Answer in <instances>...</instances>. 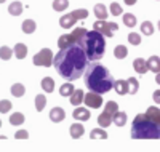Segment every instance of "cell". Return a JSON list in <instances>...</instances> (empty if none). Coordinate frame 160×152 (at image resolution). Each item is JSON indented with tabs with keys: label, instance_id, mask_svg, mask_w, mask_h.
Listing matches in <instances>:
<instances>
[{
	"label": "cell",
	"instance_id": "cb8c5ba5",
	"mask_svg": "<svg viewBox=\"0 0 160 152\" xmlns=\"http://www.w3.org/2000/svg\"><path fill=\"white\" fill-rule=\"evenodd\" d=\"M90 138L91 139H108V133L102 130V127L101 128H95V130H91Z\"/></svg>",
	"mask_w": 160,
	"mask_h": 152
},
{
	"label": "cell",
	"instance_id": "74e56055",
	"mask_svg": "<svg viewBox=\"0 0 160 152\" xmlns=\"http://www.w3.org/2000/svg\"><path fill=\"white\" fill-rule=\"evenodd\" d=\"M13 107V104L8 101V99H2L0 101V112L2 114H7V112H10V109Z\"/></svg>",
	"mask_w": 160,
	"mask_h": 152
},
{
	"label": "cell",
	"instance_id": "60d3db41",
	"mask_svg": "<svg viewBox=\"0 0 160 152\" xmlns=\"http://www.w3.org/2000/svg\"><path fill=\"white\" fill-rule=\"evenodd\" d=\"M154 101H155V104H160V90L154 91Z\"/></svg>",
	"mask_w": 160,
	"mask_h": 152
},
{
	"label": "cell",
	"instance_id": "8fae6325",
	"mask_svg": "<svg viewBox=\"0 0 160 152\" xmlns=\"http://www.w3.org/2000/svg\"><path fill=\"white\" fill-rule=\"evenodd\" d=\"M50 119H51V122H55V123L62 122V120L66 119L64 109H61V107H53V109L50 110Z\"/></svg>",
	"mask_w": 160,
	"mask_h": 152
},
{
	"label": "cell",
	"instance_id": "f546056e",
	"mask_svg": "<svg viewBox=\"0 0 160 152\" xmlns=\"http://www.w3.org/2000/svg\"><path fill=\"white\" fill-rule=\"evenodd\" d=\"M74 91H75V90H74V85H72V84H64V85H61V88H59V94H61V96H66V98H68V96H71Z\"/></svg>",
	"mask_w": 160,
	"mask_h": 152
},
{
	"label": "cell",
	"instance_id": "ba28073f",
	"mask_svg": "<svg viewBox=\"0 0 160 152\" xmlns=\"http://www.w3.org/2000/svg\"><path fill=\"white\" fill-rule=\"evenodd\" d=\"M83 103L93 109H98L99 106H102V98H101V94L99 93H95V91H90L85 94V98H83Z\"/></svg>",
	"mask_w": 160,
	"mask_h": 152
},
{
	"label": "cell",
	"instance_id": "4fadbf2b",
	"mask_svg": "<svg viewBox=\"0 0 160 152\" xmlns=\"http://www.w3.org/2000/svg\"><path fill=\"white\" fill-rule=\"evenodd\" d=\"M72 117L77 119V120H80V122H88V119H90V110L85 109V107H77L74 112H72Z\"/></svg>",
	"mask_w": 160,
	"mask_h": 152
},
{
	"label": "cell",
	"instance_id": "d4e9b609",
	"mask_svg": "<svg viewBox=\"0 0 160 152\" xmlns=\"http://www.w3.org/2000/svg\"><path fill=\"white\" fill-rule=\"evenodd\" d=\"M95 16L98 18V19H106L108 18V11H106V7L102 5V3H98V5H95Z\"/></svg>",
	"mask_w": 160,
	"mask_h": 152
},
{
	"label": "cell",
	"instance_id": "8d00e7d4",
	"mask_svg": "<svg viewBox=\"0 0 160 152\" xmlns=\"http://www.w3.org/2000/svg\"><path fill=\"white\" fill-rule=\"evenodd\" d=\"M111 13H112V16H120L123 13V8L120 7L117 2H112L111 3Z\"/></svg>",
	"mask_w": 160,
	"mask_h": 152
},
{
	"label": "cell",
	"instance_id": "ac0fdd59",
	"mask_svg": "<svg viewBox=\"0 0 160 152\" xmlns=\"http://www.w3.org/2000/svg\"><path fill=\"white\" fill-rule=\"evenodd\" d=\"M148 66H149V71L158 74L160 72V58L158 56H151L148 59Z\"/></svg>",
	"mask_w": 160,
	"mask_h": 152
},
{
	"label": "cell",
	"instance_id": "836d02e7",
	"mask_svg": "<svg viewBox=\"0 0 160 152\" xmlns=\"http://www.w3.org/2000/svg\"><path fill=\"white\" fill-rule=\"evenodd\" d=\"M141 32H142L144 35H152V34H154V26H152V23H151V21H144V23L141 24Z\"/></svg>",
	"mask_w": 160,
	"mask_h": 152
},
{
	"label": "cell",
	"instance_id": "f35d334b",
	"mask_svg": "<svg viewBox=\"0 0 160 152\" xmlns=\"http://www.w3.org/2000/svg\"><path fill=\"white\" fill-rule=\"evenodd\" d=\"M72 13H74V15L77 16V19H85V18H88V10H85V8L74 10Z\"/></svg>",
	"mask_w": 160,
	"mask_h": 152
},
{
	"label": "cell",
	"instance_id": "44dd1931",
	"mask_svg": "<svg viewBox=\"0 0 160 152\" xmlns=\"http://www.w3.org/2000/svg\"><path fill=\"white\" fill-rule=\"evenodd\" d=\"M114 56H115L117 59H125V58L128 56L127 47H125V45H117V47L114 48Z\"/></svg>",
	"mask_w": 160,
	"mask_h": 152
},
{
	"label": "cell",
	"instance_id": "ffe728a7",
	"mask_svg": "<svg viewBox=\"0 0 160 152\" xmlns=\"http://www.w3.org/2000/svg\"><path fill=\"white\" fill-rule=\"evenodd\" d=\"M21 29H22L24 34H32V32L37 29V24H35V21H32V19H26V21L22 23V26H21Z\"/></svg>",
	"mask_w": 160,
	"mask_h": 152
},
{
	"label": "cell",
	"instance_id": "f6af8a7d",
	"mask_svg": "<svg viewBox=\"0 0 160 152\" xmlns=\"http://www.w3.org/2000/svg\"><path fill=\"white\" fill-rule=\"evenodd\" d=\"M3 2H5V0H0V3H3Z\"/></svg>",
	"mask_w": 160,
	"mask_h": 152
},
{
	"label": "cell",
	"instance_id": "ee69618b",
	"mask_svg": "<svg viewBox=\"0 0 160 152\" xmlns=\"http://www.w3.org/2000/svg\"><path fill=\"white\" fill-rule=\"evenodd\" d=\"M158 31H160V21H158Z\"/></svg>",
	"mask_w": 160,
	"mask_h": 152
},
{
	"label": "cell",
	"instance_id": "7402d4cb",
	"mask_svg": "<svg viewBox=\"0 0 160 152\" xmlns=\"http://www.w3.org/2000/svg\"><path fill=\"white\" fill-rule=\"evenodd\" d=\"M42 88L45 93H53V90H55V80L51 77H45L42 80Z\"/></svg>",
	"mask_w": 160,
	"mask_h": 152
},
{
	"label": "cell",
	"instance_id": "9c48e42d",
	"mask_svg": "<svg viewBox=\"0 0 160 152\" xmlns=\"http://www.w3.org/2000/svg\"><path fill=\"white\" fill-rule=\"evenodd\" d=\"M78 40H77V37L74 35V32L72 34H66V35H61L59 38H58V47H59V50L61 48H66V47H71V45H74V43H77Z\"/></svg>",
	"mask_w": 160,
	"mask_h": 152
},
{
	"label": "cell",
	"instance_id": "d6986e66",
	"mask_svg": "<svg viewBox=\"0 0 160 152\" xmlns=\"http://www.w3.org/2000/svg\"><path fill=\"white\" fill-rule=\"evenodd\" d=\"M8 13H10L11 16H19L21 13H22V3H21V2H13V3H10Z\"/></svg>",
	"mask_w": 160,
	"mask_h": 152
},
{
	"label": "cell",
	"instance_id": "9a60e30c",
	"mask_svg": "<svg viewBox=\"0 0 160 152\" xmlns=\"http://www.w3.org/2000/svg\"><path fill=\"white\" fill-rule=\"evenodd\" d=\"M85 133V128L82 123H72V127H71V136L74 138V139H78V138H82Z\"/></svg>",
	"mask_w": 160,
	"mask_h": 152
},
{
	"label": "cell",
	"instance_id": "bcb514c9",
	"mask_svg": "<svg viewBox=\"0 0 160 152\" xmlns=\"http://www.w3.org/2000/svg\"><path fill=\"white\" fill-rule=\"evenodd\" d=\"M0 127H2V120H0Z\"/></svg>",
	"mask_w": 160,
	"mask_h": 152
},
{
	"label": "cell",
	"instance_id": "2e32d148",
	"mask_svg": "<svg viewBox=\"0 0 160 152\" xmlns=\"http://www.w3.org/2000/svg\"><path fill=\"white\" fill-rule=\"evenodd\" d=\"M69 98H71V104H72V106H80V104L83 103L85 94H83L82 90H75V91L69 96Z\"/></svg>",
	"mask_w": 160,
	"mask_h": 152
},
{
	"label": "cell",
	"instance_id": "e575fe53",
	"mask_svg": "<svg viewBox=\"0 0 160 152\" xmlns=\"http://www.w3.org/2000/svg\"><path fill=\"white\" fill-rule=\"evenodd\" d=\"M123 24L128 26V27H135V26H136V16L131 15V13H125V16H123Z\"/></svg>",
	"mask_w": 160,
	"mask_h": 152
},
{
	"label": "cell",
	"instance_id": "7bdbcfd3",
	"mask_svg": "<svg viewBox=\"0 0 160 152\" xmlns=\"http://www.w3.org/2000/svg\"><path fill=\"white\" fill-rule=\"evenodd\" d=\"M155 82H157V84H158V85H160V72H158V74H157V77H155Z\"/></svg>",
	"mask_w": 160,
	"mask_h": 152
},
{
	"label": "cell",
	"instance_id": "3957f363",
	"mask_svg": "<svg viewBox=\"0 0 160 152\" xmlns=\"http://www.w3.org/2000/svg\"><path fill=\"white\" fill-rule=\"evenodd\" d=\"M133 139H160V123L154 122L148 114H138L131 125Z\"/></svg>",
	"mask_w": 160,
	"mask_h": 152
},
{
	"label": "cell",
	"instance_id": "d6a6232c",
	"mask_svg": "<svg viewBox=\"0 0 160 152\" xmlns=\"http://www.w3.org/2000/svg\"><path fill=\"white\" fill-rule=\"evenodd\" d=\"M68 7H69L68 0H55V2H53V10L55 11H64Z\"/></svg>",
	"mask_w": 160,
	"mask_h": 152
},
{
	"label": "cell",
	"instance_id": "8992f818",
	"mask_svg": "<svg viewBox=\"0 0 160 152\" xmlns=\"http://www.w3.org/2000/svg\"><path fill=\"white\" fill-rule=\"evenodd\" d=\"M93 29L101 32L104 37H112L114 32L118 29V24L117 23H106L104 19H98L95 24H93Z\"/></svg>",
	"mask_w": 160,
	"mask_h": 152
},
{
	"label": "cell",
	"instance_id": "4dcf8cb0",
	"mask_svg": "<svg viewBox=\"0 0 160 152\" xmlns=\"http://www.w3.org/2000/svg\"><path fill=\"white\" fill-rule=\"evenodd\" d=\"M11 93H13V96H16V98H21V96H24V93H26V88H24L22 84H15L11 87Z\"/></svg>",
	"mask_w": 160,
	"mask_h": 152
},
{
	"label": "cell",
	"instance_id": "b9f144b4",
	"mask_svg": "<svg viewBox=\"0 0 160 152\" xmlns=\"http://www.w3.org/2000/svg\"><path fill=\"white\" fill-rule=\"evenodd\" d=\"M125 3L131 7V5H135V3H136V0H125Z\"/></svg>",
	"mask_w": 160,
	"mask_h": 152
},
{
	"label": "cell",
	"instance_id": "5bb4252c",
	"mask_svg": "<svg viewBox=\"0 0 160 152\" xmlns=\"http://www.w3.org/2000/svg\"><path fill=\"white\" fill-rule=\"evenodd\" d=\"M112 88L115 90L117 94H125V93H128V82L127 80H115Z\"/></svg>",
	"mask_w": 160,
	"mask_h": 152
},
{
	"label": "cell",
	"instance_id": "6da1fadb",
	"mask_svg": "<svg viewBox=\"0 0 160 152\" xmlns=\"http://www.w3.org/2000/svg\"><path fill=\"white\" fill-rule=\"evenodd\" d=\"M88 61L83 42H77L71 47L61 48L55 56L53 66L64 80H77L85 74Z\"/></svg>",
	"mask_w": 160,
	"mask_h": 152
},
{
	"label": "cell",
	"instance_id": "d590c367",
	"mask_svg": "<svg viewBox=\"0 0 160 152\" xmlns=\"http://www.w3.org/2000/svg\"><path fill=\"white\" fill-rule=\"evenodd\" d=\"M128 42H130L131 45H139V43H141V35L136 34V32H130V34H128Z\"/></svg>",
	"mask_w": 160,
	"mask_h": 152
},
{
	"label": "cell",
	"instance_id": "f1b7e54d",
	"mask_svg": "<svg viewBox=\"0 0 160 152\" xmlns=\"http://www.w3.org/2000/svg\"><path fill=\"white\" fill-rule=\"evenodd\" d=\"M8 120H10L11 125H16V127H18V125H22V122H24L26 119H24V115H22L21 112H15V114L10 115Z\"/></svg>",
	"mask_w": 160,
	"mask_h": 152
},
{
	"label": "cell",
	"instance_id": "5b68a950",
	"mask_svg": "<svg viewBox=\"0 0 160 152\" xmlns=\"http://www.w3.org/2000/svg\"><path fill=\"white\" fill-rule=\"evenodd\" d=\"M118 110V106L115 101H108L104 106V112L98 117V123H99V127L102 128H108L111 123H112V119H114V114Z\"/></svg>",
	"mask_w": 160,
	"mask_h": 152
},
{
	"label": "cell",
	"instance_id": "1f68e13d",
	"mask_svg": "<svg viewBox=\"0 0 160 152\" xmlns=\"http://www.w3.org/2000/svg\"><path fill=\"white\" fill-rule=\"evenodd\" d=\"M127 82H128V93H130V94H135V93L138 91V88H139L138 80H136L135 77H130Z\"/></svg>",
	"mask_w": 160,
	"mask_h": 152
},
{
	"label": "cell",
	"instance_id": "30bf717a",
	"mask_svg": "<svg viewBox=\"0 0 160 152\" xmlns=\"http://www.w3.org/2000/svg\"><path fill=\"white\" fill-rule=\"evenodd\" d=\"M77 21H78V19H77V16L74 15V13H68V15L61 16L59 24H61L62 29H71V27H72V26H74Z\"/></svg>",
	"mask_w": 160,
	"mask_h": 152
},
{
	"label": "cell",
	"instance_id": "ab89813d",
	"mask_svg": "<svg viewBox=\"0 0 160 152\" xmlns=\"http://www.w3.org/2000/svg\"><path fill=\"white\" fill-rule=\"evenodd\" d=\"M15 138H16V139H28L29 133L26 131V130H18V131L15 133Z\"/></svg>",
	"mask_w": 160,
	"mask_h": 152
},
{
	"label": "cell",
	"instance_id": "484cf974",
	"mask_svg": "<svg viewBox=\"0 0 160 152\" xmlns=\"http://www.w3.org/2000/svg\"><path fill=\"white\" fill-rule=\"evenodd\" d=\"M13 54H15V51H13L10 47L3 45V47H0V59H3V61H8Z\"/></svg>",
	"mask_w": 160,
	"mask_h": 152
},
{
	"label": "cell",
	"instance_id": "83f0119b",
	"mask_svg": "<svg viewBox=\"0 0 160 152\" xmlns=\"http://www.w3.org/2000/svg\"><path fill=\"white\" fill-rule=\"evenodd\" d=\"M45 106H47L45 94H37V96H35V109L38 110V112H42V110L45 109Z\"/></svg>",
	"mask_w": 160,
	"mask_h": 152
},
{
	"label": "cell",
	"instance_id": "277c9868",
	"mask_svg": "<svg viewBox=\"0 0 160 152\" xmlns=\"http://www.w3.org/2000/svg\"><path fill=\"white\" fill-rule=\"evenodd\" d=\"M106 37L98 32V31H90L83 40V47L87 51V56L90 61H98L104 56V50H106Z\"/></svg>",
	"mask_w": 160,
	"mask_h": 152
},
{
	"label": "cell",
	"instance_id": "52a82bcc",
	"mask_svg": "<svg viewBox=\"0 0 160 152\" xmlns=\"http://www.w3.org/2000/svg\"><path fill=\"white\" fill-rule=\"evenodd\" d=\"M53 61H55V58H53V53L50 48H43L40 50L35 56H34V64L35 66H42V67H50L53 64Z\"/></svg>",
	"mask_w": 160,
	"mask_h": 152
},
{
	"label": "cell",
	"instance_id": "603a6c76",
	"mask_svg": "<svg viewBox=\"0 0 160 152\" xmlns=\"http://www.w3.org/2000/svg\"><path fill=\"white\" fill-rule=\"evenodd\" d=\"M112 122L115 123L117 127H123L125 123H127V114H125V112H118V110H117V112L114 114Z\"/></svg>",
	"mask_w": 160,
	"mask_h": 152
},
{
	"label": "cell",
	"instance_id": "7c38bea8",
	"mask_svg": "<svg viewBox=\"0 0 160 152\" xmlns=\"http://www.w3.org/2000/svg\"><path fill=\"white\" fill-rule=\"evenodd\" d=\"M133 67H135V71L138 74H146L149 71V66H148V61L142 59V58H136L133 61Z\"/></svg>",
	"mask_w": 160,
	"mask_h": 152
},
{
	"label": "cell",
	"instance_id": "7a4b0ae2",
	"mask_svg": "<svg viewBox=\"0 0 160 152\" xmlns=\"http://www.w3.org/2000/svg\"><path fill=\"white\" fill-rule=\"evenodd\" d=\"M85 85L90 91L102 94V93H108L114 87V79L112 74L108 71V67H104L102 64H98L95 61L85 71Z\"/></svg>",
	"mask_w": 160,
	"mask_h": 152
},
{
	"label": "cell",
	"instance_id": "e0dca14e",
	"mask_svg": "<svg viewBox=\"0 0 160 152\" xmlns=\"http://www.w3.org/2000/svg\"><path fill=\"white\" fill-rule=\"evenodd\" d=\"M13 51H15V56L18 59H24L26 54H28V47H26L24 43H16L15 48H13Z\"/></svg>",
	"mask_w": 160,
	"mask_h": 152
},
{
	"label": "cell",
	"instance_id": "4316f807",
	"mask_svg": "<svg viewBox=\"0 0 160 152\" xmlns=\"http://www.w3.org/2000/svg\"><path fill=\"white\" fill-rule=\"evenodd\" d=\"M146 114H148L154 122H157V123H160V109L158 107H155V106H152V107H149L148 110H146Z\"/></svg>",
	"mask_w": 160,
	"mask_h": 152
}]
</instances>
